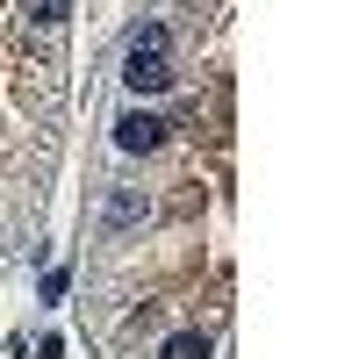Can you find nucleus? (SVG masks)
<instances>
[{"instance_id": "1", "label": "nucleus", "mask_w": 359, "mask_h": 359, "mask_svg": "<svg viewBox=\"0 0 359 359\" xmlns=\"http://www.w3.org/2000/svg\"><path fill=\"white\" fill-rule=\"evenodd\" d=\"M123 86H130V94H165V86H172L165 50H130L123 57Z\"/></svg>"}, {"instance_id": "2", "label": "nucleus", "mask_w": 359, "mask_h": 359, "mask_svg": "<svg viewBox=\"0 0 359 359\" xmlns=\"http://www.w3.org/2000/svg\"><path fill=\"white\" fill-rule=\"evenodd\" d=\"M115 144H123V151H158V144H165V123H158V115H144V108H130V115H115Z\"/></svg>"}, {"instance_id": "3", "label": "nucleus", "mask_w": 359, "mask_h": 359, "mask_svg": "<svg viewBox=\"0 0 359 359\" xmlns=\"http://www.w3.org/2000/svg\"><path fill=\"white\" fill-rule=\"evenodd\" d=\"M130 223H144V194H137V187L108 194V230H130Z\"/></svg>"}, {"instance_id": "4", "label": "nucleus", "mask_w": 359, "mask_h": 359, "mask_svg": "<svg viewBox=\"0 0 359 359\" xmlns=\"http://www.w3.org/2000/svg\"><path fill=\"white\" fill-rule=\"evenodd\" d=\"M158 359H208V331H172Z\"/></svg>"}, {"instance_id": "5", "label": "nucleus", "mask_w": 359, "mask_h": 359, "mask_svg": "<svg viewBox=\"0 0 359 359\" xmlns=\"http://www.w3.org/2000/svg\"><path fill=\"white\" fill-rule=\"evenodd\" d=\"M72 15V0H29V22H43V29H57Z\"/></svg>"}]
</instances>
